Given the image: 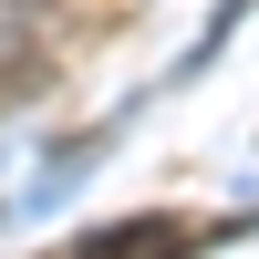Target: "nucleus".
Masks as SVG:
<instances>
[{
  "label": "nucleus",
  "instance_id": "1",
  "mask_svg": "<svg viewBox=\"0 0 259 259\" xmlns=\"http://www.w3.org/2000/svg\"><path fill=\"white\" fill-rule=\"evenodd\" d=\"M41 41H52L41 0H0V94H11V83H21V73L41 62Z\"/></svg>",
  "mask_w": 259,
  "mask_h": 259
}]
</instances>
